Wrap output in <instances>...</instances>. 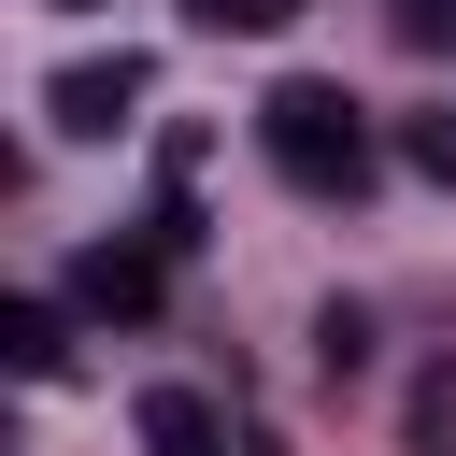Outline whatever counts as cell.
<instances>
[{
    "instance_id": "1",
    "label": "cell",
    "mask_w": 456,
    "mask_h": 456,
    "mask_svg": "<svg viewBox=\"0 0 456 456\" xmlns=\"http://www.w3.org/2000/svg\"><path fill=\"white\" fill-rule=\"evenodd\" d=\"M256 157H271L299 200H356V185H370V114H356L328 71H285V86L256 100Z\"/></svg>"
},
{
    "instance_id": "9",
    "label": "cell",
    "mask_w": 456,
    "mask_h": 456,
    "mask_svg": "<svg viewBox=\"0 0 456 456\" xmlns=\"http://www.w3.org/2000/svg\"><path fill=\"white\" fill-rule=\"evenodd\" d=\"M185 14H200V28H285L299 0H185Z\"/></svg>"
},
{
    "instance_id": "5",
    "label": "cell",
    "mask_w": 456,
    "mask_h": 456,
    "mask_svg": "<svg viewBox=\"0 0 456 456\" xmlns=\"http://www.w3.org/2000/svg\"><path fill=\"white\" fill-rule=\"evenodd\" d=\"M142 442H157V456H228L214 399H185V385H142Z\"/></svg>"
},
{
    "instance_id": "4",
    "label": "cell",
    "mask_w": 456,
    "mask_h": 456,
    "mask_svg": "<svg viewBox=\"0 0 456 456\" xmlns=\"http://www.w3.org/2000/svg\"><path fill=\"white\" fill-rule=\"evenodd\" d=\"M0 356H14L28 385H57V370H71V314H57V299H14V314H0Z\"/></svg>"
},
{
    "instance_id": "7",
    "label": "cell",
    "mask_w": 456,
    "mask_h": 456,
    "mask_svg": "<svg viewBox=\"0 0 456 456\" xmlns=\"http://www.w3.org/2000/svg\"><path fill=\"white\" fill-rule=\"evenodd\" d=\"M399 157H413L428 185H456V100H442V114H413V128H399Z\"/></svg>"
},
{
    "instance_id": "3",
    "label": "cell",
    "mask_w": 456,
    "mask_h": 456,
    "mask_svg": "<svg viewBox=\"0 0 456 456\" xmlns=\"http://www.w3.org/2000/svg\"><path fill=\"white\" fill-rule=\"evenodd\" d=\"M157 285H171V256H157V242H86V256H71V314L142 328V314H157Z\"/></svg>"
},
{
    "instance_id": "2",
    "label": "cell",
    "mask_w": 456,
    "mask_h": 456,
    "mask_svg": "<svg viewBox=\"0 0 456 456\" xmlns=\"http://www.w3.org/2000/svg\"><path fill=\"white\" fill-rule=\"evenodd\" d=\"M142 86H157V71H142V57H128V43H114V57H71V71H57V86H43V114H57V128H71V142H114V128H128V114H142Z\"/></svg>"
},
{
    "instance_id": "8",
    "label": "cell",
    "mask_w": 456,
    "mask_h": 456,
    "mask_svg": "<svg viewBox=\"0 0 456 456\" xmlns=\"http://www.w3.org/2000/svg\"><path fill=\"white\" fill-rule=\"evenodd\" d=\"M385 28H399L413 57H442V43H456V0H385Z\"/></svg>"
},
{
    "instance_id": "6",
    "label": "cell",
    "mask_w": 456,
    "mask_h": 456,
    "mask_svg": "<svg viewBox=\"0 0 456 456\" xmlns=\"http://www.w3.org/2000/svg\"><path fill=\"white\" fill-rule=\"evenodd\" d=\"M314 370H328V385H356V370H370V314H356V299H328V314H314Z\"/></svg>"
}]
</instances>
